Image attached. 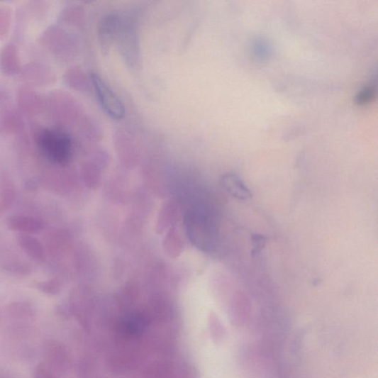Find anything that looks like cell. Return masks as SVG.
I'll return each mask as SVG.
<instances>
[{
    "mask_svg": "<svg viewBox=\"0 0 378 378\" xmlns=\"http://www.w3.org/2000/svg\"><path fill=\"white\" fill-rule=\"evenodd\" d=\"M21 75L27 86L43 87L52 84L56 81L53 70L40 62H31L26 64L22 70Z\"/></svg>",
    "mask_w": 378,
    "mask_h": 378,
    "instance_id": "cell-3",
    "label": "cell"
},
{
    "mask_svg": "<svg viewBox=\"0 0 378 378\" xmlns=\"http://www.w3.org/2000/svg\"><path fill=\"white\" fill-rule=\"evenodd\" d=\"M23 66L17 47L9 43L0 50V70L8 77L21 74Z\"/></svg>",
    "mask_w": 378,
    "mask_h": 378,
    "instance_id": "cell-5",
    "label": "cell"
},
{
    "mask_svg": "<svg viewBox=\"0 0 378 378\" xmlns=\"http://www.w3.org/2000/svg\"><path fill=\"white\" fill-rule=\"evenodd\" d=\"M99 102L105 113L116 121L125 116V107L121 99L103 79L96 73L89 75Z\"/></svg>",
    "mask_w": 378,
    "mask_h": 378,
    "instance_id": "cell-2",
    "label": "cell"
},
{
    "mask_svg": "<svg viewBox=\"0 0 378 378\" xmlns=\"http://www.w3.org/2000/svg\"><path fill=\"white\" fill-rule=\"evenodd\" d=\"M252 243H253L254 247L253 250H252V255L257 256L265 247L266 239L262 235H255L252 237Z\"/></svg>",
    "mask_w": 378,
    "mask_h": 378,
    "instance_id": "cell-20",
    "label": "cell"
},
{
    "mask_svg": "<svg viewBox=\"0 0 378 378\" xmlns=\"http://www.w3.org/2000/svg\"><path fill=\"white\" fill-rule=\"evenodd\" d=\"M7 226L10 230L21 233V235L39 233L45 228L41 221L24 215L11 217L7 221Z\"/></svg>",
    "mask_w": 378,
    "mask_h": 378,
    "instance_id": "cell-8",
    "label": "cell"
},
{
    "mask_svg": "<svg viewBox=\"0 0 378 378\" xmlns=\"http://www.w3.org/2000/svg\"><path fill=\"white\" fill-rule=\"evenodd\" d=\"M64 348L55 340H47L44 345V356L48 367L60 370L66 365L67 355Z\"/></svg>",
    "mask_w": 378,
    "mask_h": 378,
    "instance_id": "cell-10",
    "label": "cell"
},
{
    "mask_svg": "<svg viewBox=\"0 0 378 378\" xmlns=\"http://www.w3.org/2000/svg\"><path fill=\"white\" fill-rule=\"evenodd\" d=\"M251 49L254 56L260 60H265L271 55V45L265 40H255L252 43Z\"/></svg>",
    "mask_w": 378,
    "mask_h": 378,
    "instance_id": "cell-16",
    "label": "cell"
},
{
    "mask_svg": "<svg viewBox=\"0 0 378 378\" xmlns=\"http://www.w3.org/2000/svg\"><path fill=\"white\" fill-rule=\"evenodd\" d=\"M15 198V185L10 177L4 175L0 182V217L12 206Z\"/></svg>",
    "mask_w": 378,
    "mask_h": 378,
    "instance_id": "cell-12",
    "label": "cell"
},
{
    "mask_svg": "<svg viewBox=\"0 0 378 378\" xmlns=\"http://www.w3.org/2000/svg\"><path fill=\"white\" fill-rule=\"evenodd\" d=\"M375 96V88L372 86H367L360 89V91L355 96V102L358 105L365 106L371 103Z\"/></svg>",
    "mask_w": 378,
    "mask_h": 378,
    "instance_id": "cell-18",
    "label": "cell"
},
{
    "mask_svg": "<svg viewBox=\"0 0 378 378\" xmlns=\"http://www.w3.org/2000/svg\"><path fill=\"white\" fill-rule=\"evenodd\" d=\"M38 142L40 148L55 163L60 165L68 163L73 152V143L67 134L57 130H43L38 135Z\"/></svg>",
    "mask_w": 378,
    "mask_h": 378,
    "instance_id": "cell-1",
    "label": "cell"
},
{
    "mask_svg": "<svg viewBox=\"0 0 378 378\" xmlns=\"http://www.w3.org/2000/svg\"><path fill=\"white\" fill-rule=\"evenodd\" d=\"M34 378H58L45 364L41 363L35 368Z\"/></svg>",
    "mask_w": 378,
    "mask_h": 378,
    "instance_id": "cell-19",
    "label": "cell"
},
{
    "mask_svg": "<svg viewBox=\"0 0 378 378\" xmlns=\"http://www.w3.org/2000/svg\"><path fill=\"white\" fill-rule=\"evenodd\" d=\"M222 187L236 199L245 201L252 196L251 191L235 173L229 172L223 174L221 179Z\"/></svg>",
    "mask_w": 378,
    "mask_h": 378,
    "instance_id": "cell-7",
    "label": "cell"
},
{
    "mask_svg": "<svg viewBox=\"0 0 378 378\" xmlns=\"http://www.w3.org/2000/svg\"><path fill=\"white\" fill-rule=\"evenodd\" d=\"M121 330L127 335H139L144 327V321L143 318L138 316H133L124 319L121 323Z\"/></svg>",
    "mask_w": 378,
    "mask_h": 378,
    "instance_id": "cell-15",
    "label": "cell"
},
{
    "mask_svg": "<svg viewBox=\"0 0 378 378\" xmlns=\"http://www.w3.org/2000/svg\"><path fill=\"white\" fill-rule=\"evenodd\" d=\"M7 310L9 315L15 319L27 320L35 317V310L29 302H12L8 306Z\"/></svg>",
    "mask_w": 378,
    "mask_h": 378,
    "instance_id": "cell-13",
    "label": "cell"
},
{
    "mask_svg": "<svg viewBox=\"0 0 378 378\" xmlns=\"http://www.w3.org/2000/svg\"><path fill=\"white\" fill-rule=\"evenodd\" d=\"M24 130V122L17 112L6 111L0 117V133L11 135L20 134Z\"/></svg>",
    "mask_w": 378,
    "mask_h": 378,
    "instance_id": "cell-11",
    "label": "cell"
},
{
    "mask_svg": "<svg viewBox=\"0 0 378 378\" xmlns=\"http://www.w3.org/2000/svg\"><path fill=\"white\" fill-rule=\"evenodd\" d=\"M12 23V11L9 6L0 5V41L9 35Z\"/></svg>",
    "mask_w": 378,
    "mask_h": 378,
    "instance_id": "cell-14",
    "label": "cell"
},
{
    "mask_svg": "<svg viewBox=\"0 0 378 378\" xmlns=\"http://www.w3.org/2000/svg\"><path fill=\"white\" fill-rule=\"evenodd\" d=\"M17 106L27 116L40 114L44 106L45 99L34 88L25 85L20 88L16 95Z\"/></svg>",
    "mask_w": 378,
    "mask_h": 378,
    "instance_id": "cell-4",
    "label": "cell"
},
{
    "mask_svg": "<svg viewBox=\"0 0 378 378\" xmlns=\"http://www.w3.org/2000/svg\"><path fill=\"white\" fill-rule=\"evenodd\" d=\"M35 287L40 292L47 295H57L60 292L61 283L58 279L39 282L35 284Z\"/></svg>",
    "mask_w": 378,
    "mask_h": 378,
    "instance_id": "cell-17",
    "label": "cell"
},
{
    "mask_svg": "<svg viewBox=\"0 0 378 378\" xmlns=\"http://www.w3.org/2000/svg\"><path fill=\"white\" fill-rule=\"evenodd\" d=\"M16 241L25 253L33 261L43 263L47 260L46 250L37 239L28 235H20Z\"/></svg>",
    "mask_w": 378,
    "mask_h": 378,
    "instance_id": "cell-9",
    "label": "cell"
},
{
    "mask_svg": "<svg viewBox=\"0 0 378 378\" xmlns=\"http://www.w3.org/2000/svg\"><path fill=\"white\" fill-rule=\"evenodd\" d=\"M121 17L117 13H111L103 18L99 26V40L104 50L111 46L118 38Z\"/></svg>",
    "mask_w": 378,
    "mask_h": 378,
    "instance_id": "cell-6",
    "label": "cell"
}]
</instances>
